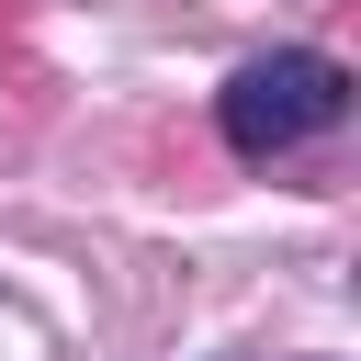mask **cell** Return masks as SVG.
<instances>
[{
  "label": "cell",
  "instance_id": "obj_1",
  "mask_svg": "<svg viewBox=\"0 0 361 361\" xmlns=\"http://www.w3.org/2000/svg\"><path fill=\"white\" fill-rule=\"evenodd\" d=\"M338 113H350V68H338L327 45H271V56H248V68L214 90V135H226L237 158H282V147L327 135Z\"/></svg>",
  "mask_w": 361,
  "mask_h": 361
}]
</instances>
